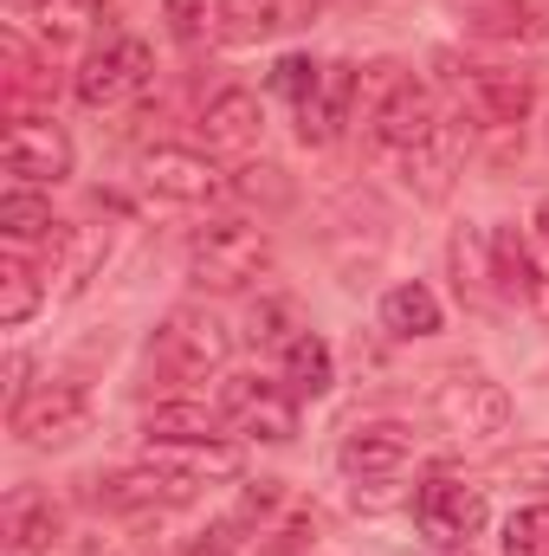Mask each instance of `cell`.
Returning <instances> with one entry per match:
<instances>
[{
    "label": "cell",
    "mask_w": 549,
    "mask_h": 556,
    "mask_svg": "<svg viewBox=\"0 0 549 556\" xmlns=\"http://www.w3.org/2000/svg\"><path fill=\"white\" fill-rule=\"evenodd\" d=\"M194 492H201L194 479H181V472H168V466H155V459L98 485V498H104L111 511H175V505H188Z\"/></svg>",
    "instance_id": "15"
},
{
    "label": "cell",
    "mask_w": 549,
    "mask_h": 556,
    "mask_svg": "<svg viewBox=\"0 0 549 556\" xmlns=\"http://www.w3.org/2000/svg\"><path fill=\"white\" fill-rule=\"evenodd\" d=\"M33 26H39V39L52 52L59 46H85L104 26V0H33Z\"/></svg>",
    "instance_id": "20"
},
{
    "label": "cell",
    "mask_w": 549,
    "mask_h": 556,
    "mask_svg": "<svg viewBox=\"0 0 549 556\" xmlns=\"http://www.w3.org/2000/svg\"><path fill=\"white\" fill-rule=\"evenodd\" d=\"M0 233H7L13 247H33V240L59 233L52 201H46V194H33V188H7V194H0Z\"/></svg>",
    "instance_id": "23"
},
{
    "label": "cell",
    "mask_w": 549,
    "mask_h": 556,
    "mask_svg": "<svg viewBox=\"0 0 549 556\" xmlns=\"http://www.w3.org/2000/svg\"><path fill=\"white\" fill-rule=\"evenodd\" d=\"M278 382H284L297 402H317V395H330V382H336V356H330V343H323L317 330H297V337L284 343Z\"/></svg>",
    "instance_id": "18"
},
{
    "label": "cell",
    "mask_w": 549,
    "mask_h": 556,
    "mask_svg": "<svg viewBox=\"0 0 549 556\" xmlns=\"http://www.w3.org/2000/svg\"><path fill=\"white\" fill-rule=\"evenodd\" d=\"M452 98L465 104V117L478 130H518L531 117V78L505 72V65H446Z\"/></svg>",
    "instance_id": "6"
},
{
    "label": "cell",
    "mask_w": 549,
    "mask_h": 556,
    "mask_svg": "<svg viewBox=\"0 0 549 556\" xmlns=\"http://www.w3.org/2000/svg\"><path fill=\"white\" fill-rule=\"evenodd\" d=\"M452 556H472V551H452Z\"/></svg>",
    "instance_id": "32"
},
{
    "label": "cell",
    "mask_w": 549,
    "mask_h": 556,
    "mask_svg": "<svg viewBox=\"0 0 549 556\" xmlns=\"http://www.w3.org/2000/svg\"><path fill=\"white\" fill-rule=\"evenodd\" d=\"M142 188L155 194V201H168V207H207V201H220L227 194V175L214 168V155H201V149H149L142 155Z\"/></svg>",
    "instance_id": "10"
},
{
    "label": "cell",
    "mask_w": 549,
    "mask_h": 556,
    "mask_svg": "<svg viewBox=\"0 0 549 556\" xmlns=\"http://www.w3.org/2000/svg\"><path fill=\"white\" fill-rule=\"evenodd\" d=\"M336 459H343V472L356 485H395L413 466V433L401 420H362V427H349Z\"/></svg>",
    "instance_id": "12"
},
{
    "label": "cell",
    "mask_w": 549,
    "mask_h": 556,
    "mask_svg": "<svg viewBox=\"0 0 549 556\" xmlns=\"http://www.w3.org/2000/svg\"><path fill=\"white\" fill-rule=\"evenodd\" d=\"M413 518H420V531H426L433 544L472 551V538L491 525V505H485V485H472V479H459V472H433V479L420 485V498H413Z\"/></svg>",
    "instance_id": "5"
},
{
    "label": "cell",
    "mask_w": 549,
    "mask_h": 556,
    "mask_svg": "<svg viewBox=\"0 0 549 556\" xmlns=\"http://www.w3.org/2000/svg\"><path fill=\"white\" fill-rule=\"evenodd\" d=\"M149 78H155L149 46L130 39V33H117V39H104V46L78 65L72 91H78L85 111H124V104H137L142 91H149Z\"/></svg>",
    "instance_id": "4"
},
{
    "label": "cell",
    "mask_w": 549,
    "mask_h": 556,
    "mask_svg": "<svg viewBox=\"0 0 549 556\" xmlns=\"http://www.w3.org/2000/svg\"><path fill=\"white\" fill-rule=\"evenodd\" d=\"M266 273H272V233L259 220H214L188 247V278L201 291H246Z\"/></svg>",
    "instance_id": "3"
},
{
    "label": "cell",
    "mask_w": 549,
    "mask_h": 556,
    "mask_svg": "<svg viewBox=\"0 0 549 556\" xmlns=\"http://www.w3.org/2000/svg\"><path fill=\"white\" fill-rule=\"evenodd\" d=\"M317 78H323V65H317V59H304V52H291V59H278V65H272V91H278V98H291V111L317 91Z\"/></svg>",
    "instance_id": "27"
},
{
    "label": "cell",
    "mask_w": 549,
    "mask_h": 556,
    "mask_svg": "<svg viewBox=\"0 0 549 556\" xmlns=\"http://www.w3.org/2000/svg\"><path fill=\"white\" fill-rule=\"evenodd\" d=\"M531 227H537V247L549 253V194L537 201V214H531Z\"/></svg>",
    "instance_id": "31"
},
{
    "label": "cell",
    "mask_w": 549,
    "mask_h": 556,
    "mask_svg": "<svg viewBox=\"0 0 549 556\" xmlns=\"http://www.w3.org/2000/svg\"><path fill=\"white\" fill-rule=\"evenodd\" d=\"M149 459L155 466H168V472H181V479H194V485H207V479H240V446H227V440H149Z\"/></svg>",
    "instance_id": "17"
},
{
    "label": "cell",
    "mask_w": 549,
    "mask_h": 556,
    "mask_svg": "<svg viewBox=\"0 0 549 556\" xmlns=\"http://www.w3.org/2000/svg\"><path fill=\"white\" fill-rule=\"evenodd\" d=\"M317 20V0H214V39L220 46H272Z\"/></svg>",
    "instance_id": "11"
},
{
    "label": "cell",
    "mask_w": 549,
    "mask_h": 556,
    "mask_svg": "<svg viewBox=\"0 0 549 556\" xmlns=\"http://www.w3.org/2000/svg\"><path fill=\"white\" fill-rule=\"evenodd\" d=\"M278 324H291V304H259L253 311V343H284Z\"/></svg>",
    "instance_id": "29"
},
{
    "label": "cell",
    "mask_w": 549,
    "mask_h": 556,
    "mask_svg": "<svg viewBox=\"0 0 549 556\" xmlns=\"http://www.w3.org/2000/svg\"><path fill=\"white\" fill-rule=\"evenodd\" d=\"M472 26H478V33H498V39H518V33H537L544 20H537L531 0H498V7H485Z\"/></svg>",
    "instance_id": "28"
},
{
    "label": "cell",
    "mask_w": 549,
    "mask_h": 556,
    "mask_svg": "<svg viewBox=\"0 0 549 556\" xmlns=\"http://www.w3.org/2000/svg\"><path fill=\"white\" fill-rule=\"evenodd\" d=\"M401 168H408V188H420L426 201H439V194L452 188V168H459V137H452V124H446L439 137H426L420 149H408Z\"/></svg>",
    "instance_id": "21"
},
{
    "label": "cell",
    "mask_w": 549,
    "mask_h": 556,
    "mask_svg": "<svg viewBox=\"0 0 549 556\" xmlns=\"http://www.w3.org/2000/svg\"><path fill=\"white\" fill-rule=\"evenodd\" d=\"M439 420L459 433V440H498L511 427V395L485 376H459L439 389Z\"/></svg>",
    "instance_id": "14"
},
{
    "label": "cell",
    "mask_w": 549,
    "mask_h": 556,
    "mask_svg": "<svg viewBox=\"0 0 549 556\" xmlns=\"http://www.w3.org/2000/svg\"><path fill=\"white\" fill-rule=\"evenodd\" d=\"M220 420L207 402H162V408H149L142 420V433L149 440H220Z\"/></svg>",
    "instance_id": "24"
},
{
    "label": "cell",
    "mask_w": 549,
    "mask_h": 556,
    "mask_svg": "<svg viewBox=\"0 0 549 556\" xmlns=\"http://www.w3.org/2000/svg\"><path fill=\"white\" fill-rule=\"evenodd\" d=\"M0 531H7V556H46L59 544V505L46 492H13Z\"/></svg>",
    "instance_id": "19"
},
{
    "label": "cell",
    "mask_w": 549,
    "mask_h": 556,
    "mask_svg": "<svg viewBox=\"0 0 549 556\" xmlns=\"http://www.w3.org/2000/svg\"><path fill=\"white\" fill-rule=\"evenodd\" d=\"M0 162H7L13 188H59L72 175V137L52 117H13L7 142H0Z\"/></svg>",
    "instance_id": "8"
},
{
    "label": "cell",
    "mask_w": 549,
    "mask_h": 556,
    "mask_svg": "<svg viewBox=\"0 0 549 556\" xmlns=\"http://www.w3.org/2000/svg\"><path fill=\"white\" fill-rule=\"evenodd\" d=\"M362 91H369L362 124H369L375 149H388V155H408V149H420L426 137L446 130L433 85H420V78L401 72V65H375V72H362Z\"/></svg>",
    "instance_id": "1"
},
{
    "label": "cell",
    "mask_w": 549,
    "mask_h": 556,
    "mask_svg": "<svg viewBox=\"0 0 549 556\" xmlns=\"http://www.w3.org/2000/svg\"><path fill=\"white\" fill-rule=\"evenodd\" d=\"M227 356H233V330H227L214 311H201V304L168 311V317L155 324V337H149V363H155L168 382H207V376L227 369Z\"/></svg>",
    "instance_id": "2"
},
{
    "label": "cell",
    "mask_w": 549,
    "mask_h": 556,
    "mask_svg": "<svg viewBox=\"0 0 549 556\" xmlns=\"http://www.w3.org/2000/svg\"><path fill=\"white\" fill-rule=\"evenodd\" d=\"M7 420H13V433H20L26 446L52 453V446H72V440L91 427V395H85L78 382H46V389H33L20 408H7Z\"/></svg>",
    "instance_id": "9"
},
{
    "label": "cell",
    "mask_w": 549,
    "mask_h": 556,
    "mask_svg": "<svg viewBox=\"0 0 549 556\" xmlns=\"http://www.w3.org/2000/svg\"><path fill=\"white\" fill-rule=\"evenodd\" d=\"M266 130V111H259V98L253 91H214L207 98V111H201V142L207 149H220V155H246L253 142Z\"/></svg>",
    "instance_id": "16"
},
{
    "label": "cell",
    "mask_w": 549,
    "mask_h": 556,
    "mask_svg": "<svg viewBox=\"0 0 549 556\" xmlns=\"http://www.w3.org/2000/svg\"><path fill=\"white\" fill-rule=\"evenodd\" d=\"M168 13H175V33H181V39L201 33V0H168Z\"/></svg>",
    "instance_id": "30"
},
{
    "label": "cell",
    "mask_w": 549,
    "mask_h": 556,
    "mask_svg": "<svg viewBox=\"0 0 549 556\" xmlns=\"http://www.w3.org/2000/svg\"><path fill=\"white\" fill-rule=\"evenodd\" d=\"M39 298H46L39 273H33L20 253H7V260H0V324H7V330H20V324L39 311Z\"/></svg>",
    "instance_id": "25"
},
{
    "label": "cell",
    "mask_w": 549,
    "mask_h": 556,
    "mask_svg": "<svg viewBox=\"0 0 549 556\" xmlns=\"http://www.w3.org/2000/svg\"><path fill=\"white\" fill-rule=\"evenodd\" d=\"M382 330L388 337H433L439 330V298L413 278V285H395L382 298Z\"/></svg>",
    "instance_id": "22"
},
{
    "label": "cell",
    "mask_w": 549,
    "mask_h": 556,
    "mask_svg": "<svg viewBox=\"0 0 549 556\" xmlns=\"http://www.w3.org/2000/svg\"><path fill=\"white\" fill-rule=\"evenodd\" d=\"M505 556H549V505H524L505 525Z\"/></svg>",
    "instance_id": "26"
},
{
    "label": "cell",
    "mask_w": 549,
    "mask_h": 556,
    "mask_svg": "<svg viewBox=\"0 0 549 556\" xmlns=\"http://www.w3.org/2000/svg\"><path fill=\"white\" fill-rule=\"evenodd\" d=\"M220 415L233 433L246 440H266V446H284L297 440V395L284 382H266V376H233L220 389Z\"/></svg>",
    "instance_id": "7"
},
{
    "label": "cell",
    "mask_w": 549,
    "mask_h": 556,
    "mask_svg": "<svg viewBox=\"0 0 549 556\" xmlns=\"http://www.w3.org/2000/svg\"><path fill=\"white\" fill-rule=\"evenodd\" d=\"M356 98H362V65L330 59V65H323V78H317V91L297 104V137L310 142V149L336 142V137H343V124L356 117Z\"/></svg>",
    "instance_id": "13"
}]
</instances>
